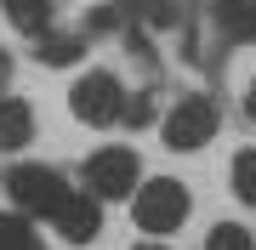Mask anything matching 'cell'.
Returning a JSON list of instances; mask_svg holds the SVG:
<instances>
[{"instance_id": "cell-1", "label": "cell", "mask_w": 256, "mask_h": 250, "mask_svg": "<svg viewBox=\"0 0 256 250\" xmlns=\"http://www.w3.org/2000/svg\"><path fill=\"white\" fill-rule=\"evenodd\" d=\"M12 194V205H18V216H57V205H63L74 188L57 176L52 165H12L6 182H0Z\"/></svg>"}, {"instance_id": "cell-2", "label": "cell", "mask_w": 256, "mask_h": 250, "mask_svg": "<svg viewBox=\"0 0 256 250\" xmlns=\"http://www.w3.org/2000/svg\"><path fill=\"white\" fill-rule=\"evenodd\" d=\"M131 216H137L142 233H176L188 222V188L171 182V176H154V182L137 188V199H131Z\"/></svg>"}, {"instance_id": "cell-3", "label": "cell", "mask_w": 256, "mask_h": 250, "mask_svg": "<svg viewBox=\"0 0 256 250\" xmlns=\"http://www.w3.org/2000/svg\"><path fill=\"white\" fill-rule=\"evenodd\" d=\"M68 108H74V120H86V125H120L126 120V85H120L108 68H92L86 80H74V91H68Z\"/></svg>"}, {"instance_id": "cell-4", "label": "cell", "mask_w": 256, "mask_h": 250, "mask_svg": "<svg viewBox=\"0 0 256 250\" xmlns=\"http://www.w3.org/2000/svg\"><path fill=\"white\" fill-rule=\"evenodd\" d=\"M165 148L171 154H194V148H205L210 137H216V102L210 97H176L171 102V114H165Z\"/></svg>"}, {"instance_id": "cell-5", "label": "cell", "mask_w": 256, "mask_h": 250, "mask_svg": "<svg viewBox=\"0 0 256 250\" xmlns=\"http://www.w3.org/2000/svg\"><path fill=\"white\" fill-rule=\"evenodd\" d=\"M137 154L131 148H97L92 159H86V194H92L97 205L102 199H131V188H137Z\"/></svg>"}, {"instance_id": "cell-6", "label": "cell", "mask_w": 256, "mask_h": 250, "mask_svg": "<svg viewBox=\"0 0 256 250\" xmlns=\"http://www.w3.org/2000/svg\"><path fill=\"white\" fill-rule=\"evenodd\" d=\"M52 222H57V233H63L68 245H92L97 233H102V211H97V199L86 194V188H74V194L57 205Z\"/></svg>"}, {"instance_id": "cell-7", "label": "cell", "mask_w": 256, "mask_h": 250, "mask_svg": "<svg viewBox=\"0 0 256 250\" xmlns=\"http://www.w3.org/2000/svg\"><path fill=\"white\" fill-rule=\"evenodd\" d=\"M23 142H34V108L23 97H0V154H18Z\"/></svg>"}, {"instance_id": "cell-8", "label": "cell", "mask_w": 256, "mask_h": 250, "mask_svg": "<svg viewBox=\"0 0 256 250\" xmlns=\"http://www.w3.org/2000/svg\"><path fill=\"white\" fill-rule=\"evenodd\" d=\"M210 23L228 40H256V0H210Z\"/></svg>"}, {"instance_id": "cell-9", "label": "cell", "mask_w": 256, "mask_h": 250, "mask_svg": "<svg viewBox=\"0 0 256 250\" xmlns=\"http://www.w3.org/2000/svg\"><path fill=\"white\" fill-rule=\"evenodd\" d=\"M114 11L148 28H176V0H114Z\"/></svg>"}, {"instance_id": "cell-10", "label": "cell", "mask_w": 256, "mask_h": 250, "mask_svg": "<svg viewBox=\"0 0 256 250\" xmlns=\"http://www.w3.org/2000/svg\"><path fill=\"white\" fill-rule=\"evenodd\" d=\"M6 6L12 28H23V34H46L52 28V0H0Z\"/></svg>"}, {"instance_id": "cell-11", "label": "cell", "mask_w": 256, "mask_h": 250, "mask_svg": "<svg viewBox=\"0 0 256 250\" xmlns=\"http://www.w3.org/2000/svg\"><path fill=\"white\" fill-rule=\"evenodd\" d=\"M40 40V63H74V57L86 51V34H63V28H46V34H34Z\"/></svg>"}, {"instance_id": "cell-12", "label": "cell", "mask_w": 256, "mask_h": 250, "mask_svg": "<svg viewBox=\"0 0 256 250\" xmlns=\"http://www.w3.org/2000/svg\"><path fill=\"white\" fill-rule=\"evenodd\" d=\"M0 250H46V245H40V233H34V222H28V216L0 211Z\"/></svg>"}, {"instance_id": "cell-13", "label": "cell", "mask_w": 256, "mask_h": 250, "mask_svg": "<svg viewBox=\"0 0 256 250\" xmlns=\"http://www.w3.org/2000/svg\"><path fill=\"white\" fill-rule=\"evenodd\" d=\"M205 250H256V239H250V228H239V222H216L205 233Z\"/></svg>"}, {"instance_id": "cell-14", "label": "cell", "mask_w": 256, "mask_h": 250, "mask_svg": "<svg viewBox=\"0 0 256 250\" xmlns=\"http://www.w3.org/2000/svg\"><path fill=\"white\" fill-rule=\"evenodd\" d=\"M234 194L245 199V205H256V148H245L234 159Z\"/></svg>"}, {"instance_id": "cell-15", "label": "cell", "mask_w": 256, "mask_h": 250, "mask_svg": "<svg viewBox=\"0 0 256 250\" xmlns=\"http://www.w3.org/2000/svg\"><path fill=\"white\" fill-rule=\"evenodd\" d=\"M126 120H131V125H148V120H154V97H148V91L126 97Z\"/></svg>"}, {"instance_id": "cell-16", "label": "cell", "mask_w": 256, "mask_h": 250, "mask_svg": "<svg viewBox=\"0 0 256 250\" xmlns=\"http://www.w3.org/2000/svg\"><path fill=\"white\" fill-rule=\"evenodd\" d=\"M6 85H12V51H0V97H6Z\"/></svg>"}, {"instance_id": "cell-17", "label": "cell", "mask_w": 256, "mask_h": 250, "mask_svg": "<svg viewBox=\"0 0 256 250\" xmlns=\"http://www.w3.org/2000/svg\"><path fill=\"white\" fill-rule=\"evenodd\" d=\"M245 114L256 120V80H250V91H245Z\"/></svg>"}, {"instance_id": "cell-18", "label": "cell", "mask_w": 256, "mask_h": 250, "mask_svg": "<svg viewBox=\"0 0 256 250\" xmlns=\"http://www.w3.org/2000/svg\"><path fill=\"white\" fill-rule=\"evenodd\" d=\"M137 250H160V245H137Z\"/></svg>"}]
</instances>
